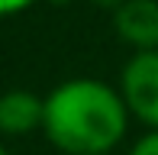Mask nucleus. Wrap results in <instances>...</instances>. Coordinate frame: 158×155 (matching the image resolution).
Instances as JSON below:
<instances>
[{
  "instance_id": "nucleus-1",
  "label": "nucleus",
  "mask_w": 158,
  "mask_h": 155,
  "mask_svg": "<svg viewBox=\"0 0 158 155\" xmlns=\"http://www.w3.org/2000/svg\"><path fill=\"white\" fill-rule=\"evenodd\" d=\"M126 126L129 110L119 90L97 78H71L45 94L42 132L64 155H110Z\"/></svg>"
},
{
  "instance_id": "nucleus-2",
  "label": "nucleus",
  "mask_w": 158,
  "mask_h": 155,
  "mask_svg": "<svg viewBox=\"0 0 158 155\" xmlns=\"http://www.w3.org/2000/svg\"><path fill=\"white\" fill-rule=\"evenodd\" d=\"M119 97L129 116L158 129V52H135L123 65L119 74Z\"/></svg>"
},
{
  "instance_id": "nucleus-3",
  "label": "nucleus",
  "mask_w": 158,
  "mask_h": 155,
  "mask_svg": "<svg viewBox=\"0 0 158 155\" xmlns=\"http://www.w3.org/2000/svg\"><path fill=\"white\" fill-rule=\"evenodd\" d=\"M113 26L135 52H158V0H126L113 13Z\"/></svg>"
},
{
  "instance_id": "nucleus-4",
  "label": "nucleus",
  "mask_w": 158,
  "mask_h": 155,
  "mask_svg": "<svg viewBox=\"0 0 158 155\" xmlns=\"http://www.w3.org/2000/svg\"><path fill=\"white\" fill-rule=\"evenodd\" d=\"M45 119V97L32 90H3L0 94V132L3 136H26L42 129Z\"/></svg>"
},
{
  "instance_id": "nucleus-5",
  "label": "nucleus",
  "mask_w": 158,
  "mask_h": 155,
  "mask_svg": "<svg viewBox=\"0 0 158 155\" xmlns=\"http://www.w3.org/2000/svg\"><path fill=\"white\" fill-rule=\"evenodd\" d=\"M129 155H158V129L145 132V136L129 149Z\"/></svg>"
},
{
  "instance_id": "nucleus-6",
  "label": "nucleus",
  "mask_w": 158,
  "mask_h": 155,
  "mask_svg": "<svg viewBox=\"0 0 158 155\" xmlns=\"http://www.w3.org/2000/svg\"><path fill=\"white\" fill-rule=\"evenodd\" d=\"M35 0H0V16H10V13H19L26 6H32Z\"/></svg>"
},
{
  "instance_id": "nucleus-7",
  "label": "nucleus",
  "mask_w": 158,
  "mask_h": 155,
  "mask_svg": "<svg viewBox=\"0 0 158 155\" xmlns=\"http://www.w3.org/2000/svg\"><path fill=\"white\" fill-rule=\"evenodd\" d=\"M87 3H94V6H103V10H113V13H116L119 6L126 3V0H87Z\"/></svg>"
},
{
  "instance_id": "nucleus-8",
  "label": "nucleus",
  "mask_w": 158,
  "mask_h": 155,
  "mask_svg": "<svg viewBox=\"0 0 158 155\" xmlns=\"http://www.w3.org/2000/svg\"><path fill=\"white\" fill-rule=\"evenodd\" d=\"M0 155H10V152H6V149H3V145H0Z\"/></svg>"
}]
</instances>
